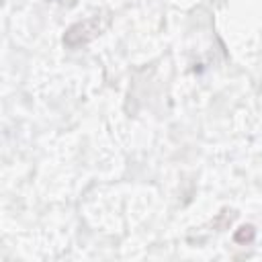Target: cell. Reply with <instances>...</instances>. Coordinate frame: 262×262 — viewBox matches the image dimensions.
Listing matches in <instances>:
<instances>
[{
    "label": "cell",
    "instance_id": "cell-1",
    "mask_svg": "<svg viewBox=\"0 0 262 262\" xmlns=\"http://www.w3.org/2000/svg\"><path fill=\"white\" fill-rule=\"evenodd\" d=\"M100 31V23L98 18H92V20H84V23H78L74 27L68 29L66 37H63V43L68 47H80L88 41H92Z\"/></svg>",
    "mask_w": 262,
    "mask_h": 262
},
{
    "label": "cell",
    "instance_id": "cell-2",
    "mask_svg": "<svg viewBox=\"0 0 262 262\" xmlns=\"http://www.w3.org/2000/svg\"><path fill=\"white\" fill-rule=\"evenodd\" d=\"M254 235H256V231H254L252 225H242V227L235 231L233 239H235L237 244H250V242L254 239Z\"/></svg>",
    "mask_w": 262,
    "mask_h": 262
}]
</instances>
